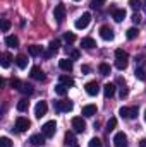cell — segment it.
<instances>
[{
	"mask_svg": "<svg viewBox=\"0 0 146 147\" xmlns=\"http://www.w3.org/2000/svg\"><path fill=\"white\" fill-rule=\"evenodd\" d=\"M93 115H96V106L95 105L83 106V116H93Z\"/></svg>",
	"mask_w": 146,
	"mask_h": 147,
	"instance_id": "obj_17",
	"label": "cell"
},
{
	"mask_svg": "<svg viewBox=\"0 0 146 147\" xmlns=\"http://www.w3.org/2000/svg\"><path fill=\"white\" fill-rule=\"evenodd\" d=\"M119 115H120L122 118H129V108H126V106H122V108L119 110Z\"/></svg>",
	"mask_w": 146,
	"mask_h": 147,
	"instance_id": "obj_41",
	"label": "cell"
},
{
	"mask_svg": "<svg viewBox=\"0 0 146 147\" xmlns=\"http://www.w3.org/2000/svg\"><path fill=\"white\" fill-rule=\"evenodd\" d=\"M19 91H21L23 94H28V96L35 92V89H33V86H31V84H28V82H23V84H21V89H19Z\"/></svg>",
	"mask_w": 146,
	"mask_h": 147,
	"instance_id": "obj_21",
	"label": "cell"
},
{
	"mask_svg": "<svg viewBox=\"0 0 146 147\" xmlns=\"http://www.w3.org/2000/svg\"><path fill=\"white\" fill-rule=\"evenodd\" d=\"M81 46H83V48H86V50H91V48H95V46H96V43H95V39H93V38H83V39H81Z\"/></svg>",
	"mask_w": 146,
	"mask_h": 147,
	"instance_id": "obj_15",
	"label": "cell"
},
{
	"mask_svg": "<svg viewBox=\"0 0 146 147\" xmlns=\"http://www.w3.org/2000/svg\"><path fill=\"white\" fill-rule=\"evenodd\" d=\"M21 84H23V82H21L19 79H12V80H10V86H12L14 89H17V91L21 89Z\"/></svg>",
	"mask_w": 146,
	"mask_h": 147,
	"instance_id": "obj_39",
	"label": "cell"
},
{
	"mask_svg": "<svg viewBox=\"0 0 146 147\" xmlns=\"http://www.w3.org/2000/svg\"><path fill=\"white\" fill-rule=\"evenodd\" d=\"M59 67L62 69V70H65V72H71L72 70V60L71 58H62V60H59Z\"/></svg>",
	"mask_w": 146,
	"mask_h": 147,
	"instance_id": "obj_13",
	"label": "cell"
},
{
	"mask_svg": "<svg viewBox=\"0 0 146 147\" xmlns=\"http://www.w3.org/2000/svg\"><path fill=\"white\" fill-rule=\"evenodd\" d=\"M129 5H131L134 10H139V9H141V0H129Z\"/></svg>",
	"mask_w": 146,
	"mask_h": 147,
	"instance_id": "obj_37",
	"label": "cell"
},
{
	"mask_svg": "<svg viewBox=\"0 0 146 147\" xmlns=\"http://www.w3.org/2000/svg\"><path fill=\"white\" fill-rule=\"evenodd\" d=\"M100 36L103 38L105 41H112L113 39V31L110 29L108 26H102L100 28Z\"/></svg>",
	"mask_w": 146,
	"mask_h": 147,
	"instance_id": "obj_11",
	"label": "cell"
},
{
	"mask_svg": "<svg viewBox=\"0 0 146 147\" xmlns=\"http://www.w3.org/2000/svg\"><path fill=\"white\" fill-rule=\"evenodd\" d=\"M71 58H72V60H77V58H79V51H77V50H72V51H71Z\"/></svg>",
	"mask_w": 146,
	"mask_h": 147,
	"instance_id": "obj_46",
	"label": "cell"
},
{
	"mask_svg": "<svg viewBox=\"0 0 146 147\" xmlns=\"http://www.w3.org/2000/svg\"><path fill=\"white\" fill-rule=\"evenodd\" d=\"M16 63H17L19 69H26V67H28V58H26L24 55H17V57H16Z\"/></svg>",
	"mask_w": 146,
	"mask_h": 147,
	"instance_id": "obj_20",
	"label": "cell"
},
{
	"mask_svg": "<svg viewBox=\"0 0 146 147\" xmlns=\"http://www.w3.org/2000/svg\"><path fill=\"white\" fill-rule=\"evenodd\" d=\"M5 43H7V46H10V48H17V46H19V38L17 36H7L5 38Z\"/></svg>",
	"mask_w": 146,
	"mask_h": 147,
	"instance_id": "obj_22",
	"label": "cell"
},
{
	"mask_svg": "<svg viewBox=\"0 0 146 147\" xmlns=\"http://www.w3.org/2000/svg\"><path fill=\"white\" fill-rule=\"evenodd\" d=\"M29 125H31V121H29L28 118H24V116H17V118H16V125H14V128H16V132H26V130L29 128Z\"/></svg>",
	"mask_w": 146,
	"mask_h": 147,
	"instance_id": "obj_3",
	"label": "cell"
},
{
	"mask_svg": "<svg viewBox=\"0 0 146 147\" xmlns=\"http://www.w3.org/2000/svg\"><path fill=\"white\" fill-rule=\"evenodd\" d=\"M145 121H146V111H145Z\"/></svg>",
	"mask_w": 146,
	"mask_h": 147,
	"instance_id": "obj_50",
	"label": "cell"
},
{
	"mask_svg": "<svg viewBox=\"0 0 146 147\" xmlns=\"http://www.w3.org/2000/svg\"><path fill=\"white\" fill-rule=\"evenodd\" d=\"M89 70H91V69H89V65H83V67H81V72H83V74H89Z\"/></svg>",
	"mask_w": 146,
	"mask_h": 147,
	"instance_id": "obj_48",
	"label": "cell"
},
{
	"mask_svg": "<svg viewBox=\"0 0 146 147\" xmlns=\"http://www.w3.org/2000/svg\"><path fill=\"white\" fill-rule=\"evenodd\" d=\"M136 63H138V65L141 67V65L145 63V57H136Z\"/></svg>",
	"mask_w": 146,
	"mask_h": 147,
	"instance_id": "obj_47",
	"label": "cell"
},
{
	"mask_svg": "<svg viewBox=\"0 0 146 147\" xmlns=\"http://www.w3.org/2000/svg\"><path fill=\"white\" fill-rule=\"evenodd\" d=\"M105 2H107V0H91L89 5H91V9H102V7L105 5Z\"/></svg>",
	"mask_w": 146,
	"mask_h": 147,
	"instance_id": "obj_32",
	"label": "cell"
},
{
	"mask_svg": "<svg viewBox=\"0 0 146 147\" xmlns=\"http://www.w3.org/2000/svg\"><path fill=\"white\" fill-rule=\"evenodd\" d=\"M103 94H105V98H107V99H108V98H112V96L115 94V84L107 82V84L103 86Z\"/></svg>",
	"mask_w": 146,
	"mask_h": 147,
	"instance_id": "obj_14",
	"label": "cell"
},
{
	"mask_svg": "<svg viewBox=\"0 0 146 147\" xmlns=\"http://www.w3.org/2000/svg\"><path fill=\"white\" fill-rule=\"evenodd\" d=\"M53 17H55V21L57 22H62L64 19H65V5H57L55 7V10H53Z\"/></svg>",
	"mask_w": 146,
	"mask_h": 147,
	"instance_id": "obj_7",
	"label": "cell"
},
{
	"mask_svg": "<svg viewBox=\"0 0 146 147\" xmlns=\"http://www.w3.org/2000/svg\"><path fill=\"white\" fill-rule=\"evenodd\" d=\"M28 51H29L31 57H40V55H43V48L38 46V45H31V46L28 48Z\"/></svg>",
	"mask_w": 146,
	"mask_h": 147,
	"instance_id": "obj_18",
	"label": "cell"
},
{
	"mask_svg": "<svg viewBox=\"0 0 146 147\" xmlns=\"http://www.w3.org/2000/svg\"><path fill=\"white\" fill-rule=\"evenodd\" d=\"M64 39H65L67 43H72L74 39H76V36H74V33H65V34H64Z\"/></svg>",
	"mask_w": 146,
	"mask_h": 147,
	"instance_id": "obj_42",
	"label": "cell"
},
{
	"mask_svg": "<svg viewBox=\"0 0 146 147\" xmlns=\"http://www.w3.org/2000/svg\"><path fill=\"white\" fill-rule=\"evenodd\" d=\"M115 58H124V60H127L129 57H127V53H126L122 48H119V50H115Z\"/></svg>",
	"mask_w": 146,
	"mask_h": 147,
	"instance_id": "obj_33",
	"label": "cell"
},
{
	"mask_svg": "<svg viewBox=\"0 0 146 147\" xmlns=\"http://www.w3.org/2000/svg\"><path fill=\"white\" fill-rule=\"evenodd\" d=\"M31 77L36 79V80H43V79H45V74H43V70H41L40 67H33V69H31Z\"/></svg>",
	"mask_w": 146,
	"mask_h": 147,
	"instance_id": "obj_19",
	"label": "cell"
},
{
	"mask_svg": "<svg viewBox=\"0 0 146 147\" xmlns=\"http://www.w3.org/2000/svg\"><path fill=\"white\" fill-rule=\"evenodd\" d=\"M65 144L71 147H79L77 146V140H76V135H74V132H67L65 134Z\"/></svg>",
	"mask_w": 146,
	"mask_h": 147,
	"instance_id": "obj_16",
	"label": "cell"
},
{
	"mask_svg": "<svg viewBox=\"0 0 146 147\" xmlns=\"http://www.w3.org/2000/svg\"><path fill=\"white\" fill-rule=\"evenodd\" d=\"M115 127H117V118H110L108 121H107V128H105V130L110 134V132H112Z\"/></svg>",
	"mask_w": 146,
	"mask_h": 147,
	"instance_id": "obj_30",
	"label": "cell"
},
{
	"mask_svg": "<svg viewBox=\"0 0 146 147\" xmlns=\"http://www.w3.org/2000/svg\"><path fill=\"white\" fill-rule=\"evenodd\" d=\"M10 60H12V57H10L9 53H2V67H3V69H9Z\"/></svg>",
	"mask_w": 146,
	"mask_h": 147,
	"instance_id": "obj_25",
	"label": "cell"
},
{
	"mask_svg": "<svg viewBox=\"0 0 146 147\" xmlns=\"http://www.w3.org/2000/svg\"><path fill=\"white\" fill-rule=\"evenodd\" d=\"M119 96H120L122 99H124V98H127V96H129V89H127L126 86H122V87H120V92H119Z\"/></svg>",
	"mask_w": 146,
	"mask_h": 147,
	"instance_id": "obj_40",
	"label": "cell"
},
{
	"mask_svg": "<svg viewBox=\"0 0 146 147\" xmlns=\"http://www.w3.org/2000/svg\"><path fill=\"white\" fill-rule=\"evenodd\" d=\"M55 132H57V123H55V120H52V121H46V123L41 127V134H43L46 139L53 137V135H55Z\"/></svg>",
	"mask_w": 146,
	"mask_h": 147,
	"instance_id": "obj_2",
	"label": "cell"
},
{
	"mask_svg": "<svg viewBox=\"0 0 146 147\" xmlns=\"http://www.w3.org/2000/svg\"><path fill=\"white\" fill-rule=\"evenodd\" d=\"M59 46H60V41H59V39H53V41H50V50L57 51V50H59Z\"/></svg>",
	"mask_w": 146,
	"mask_h": 147,
	"instance_id": "obj_38",
	"label": "cell"
},
{
	"mask_svg": "<svg viewBox=\"0 0 146 147\" xmlns=\"http://www.w3.org/2000/svg\"><path fill=\"white\" fill-rule=\"evenodd\" d=\"M0 147H12V142L9 137H2L0 139Z\"/></svg>",
	"mask_w": 146,
	"mask_h": 147,
	"instance_id": "obj_35",
	"label": "cell"
},
{
	"mask_svg": "<svg viewBox=\"0 0 146 147\" xmlns=\"http://www.w3.org/2000/svg\"><path fill=\"white\" fill-rule=\"evenodd\" d=\"M98 70H100L102 75H110V65H108V63H100Z\"/></svg>",
	"mask_w": 146,
	"mask_h": 147,
	"instance_id": "obj_27",
	"label": "cell"
},
{
	"mask_svg": "<svg viewBox=\"0 0 146 147\" xmlns=\"http://www.w3.org/2000/svg\"><path fill=\"white\" fill-rule=\"evenodd\" d=\"M115 67H117L119 70H124V69L127 67V60H124V58H117V60H115Z\"/></svg>",
	"mask_w": 146,
	"mask_h": 147,
	"instance_id": "obj_29",
	"label": "cell"
},
{
	"mask_svg": "<svg viewBox=\"0 0 146 147\" xmlns=\"http://www.w3.org/2000/svg\"><path fill=\"white\" fill-rule=\"evenodd\" d=\"M89 147H103V144H102V140H100L98 137H93V139L89 140Z\"/></svg>",
	"mask_w": 146,
	"mask_h": 147,
	"instance_id": "obj_34",
	"label": "cell"
},
{
	"mask_svg": "<svg viewBox=\"0 0 146 147\" xmlns=\"http://www.w3.org/2000/svg\"><path fill=\"white\" fill-rule=\"evenodd\" d=\"M74 2H79V0H74Z\"/></svg>",
	"mask_w": 146,
	"mask_h": 147,
	"instance_id": "obj_51",
	"label": "cell"
},
{
	"mask_svg": "<svg viewBox=\"0 0 146 147\" xmlns=\"http://www.w3.org/2000/svg\"><path fill=\"white\" fill-rule=\"evenodd\" d=\"M71 123H72L74 132H84V130H86V121H84L83 116H74Z\"/></svg>",
	"mask_w": 146,
	"mask_h": 147,
	"instance_id": "obj_5",
	"label": "cell"
},
{
	"mask_svg": "<svg viewBox=\"0 0 146 147\" xmlns=\"http://www.w3.org/2000/svg\"><path fill=\"white\" fill-rule=\"evenodd\" d=\"M134 75H136V79H139V80H143V82L146 80V72L143 70V69H141V67H138V69H136Z\"/></svg>",
	"mask_w": 146,
	"mask_h": 147,
	"instance_id": "obj_28",
	"label": "cell"
},
{
	"mask_svg": "<svg viewBox=\"0 0 146 147\" xmlns=\"http://www.w3.org/2000/svg\"><path fill=\"white\" fill-rule=\"evenodd\" d=\"M53 55H55V51H53V50H48V51H43V57H45V58H50V57H53Z\"/></svg>",
	"mask_w": 146,
	"mask_h": 147,
	"instance_id": "obj_45",
	"label": "cell"
},
{
	"mask_svg": "<svg viewBox=\"0 0 146 147\" xmlns=\"http://www.w3.org/2000/svg\"><path fill=\"white\" fill-rule=\"evenodd\" d=\"M84 89H86V92H88L89 96H96V94L100 92V84H98L96 80H91V82H88V84L84 86Z\"/></svg>",
	"mask_w": 146,
	"mask_h": 147,
	"instance_id": "obj_6",
	"label": "cell"
},
{
	"mask_svg": "<svg viewBox=\"0 0 146 147\" xmlns=\"http://www.w3.org/2000/svg\"><path fill=\"white\" fill-rule=\"evenodd\" d=\"M28 108H29V101H28L26 98H23V99L17 103V110L19 111H28Z\"/></svg>",
	"mask_w": 146,
	"mask_h": 147,
	"instance_id": "obj_24",
	"label": "cell"
},
{
	"mask_svg": "<svg viewBox=\"0 0 146 147\" xmlns=\"http://www.w3.org/2000/svg\"><path fill=\"white\" fill-rule=\"evenodd\" d=\"M138 34H139V31H138L136 28H129L126 36H127V39H136V38H138Z\"/></svg>",
	"mask_w": 146,
	"mask_h": 147,
	"instance_id": "obj_26",
	"label": "cell"
},
{
	"mask_svg": "<svg viewBox=\"0 0 146 147\" xmlns=\"http://www.w3.org/2000/svg\"><path fill=\"white\" fill-rule=\"evenodd\" d=\"M113 144H115V147H127V135L124 132H119L113 137Z\"/></svg>",
	"mask_w": 146,
	"mask_h": 147,
	"instance_id": "obj_8",
	"label": "cell"
},
{
	"mask_svg": "<svg viewBox=\"0 0 146 147\" xmlns=\"http://www.w3.org/2000/svg\"><path fill=\"white\" fill-rule=\"evenodd\" d=\"M45 135L43 134H35V135H31L29 137V142H31V146H36V147H40V146H43L45 144Z\"/></svg>",
	"mask_w": 146,
	"mask_h": 147,
	"instance_id": "obj_10",
	"label": "cell"
},
{
	"mask_svg": "<svg viewBox=\"0 0 146 147\" xmlns=\"http://www.w3.org/2000/svg\"><path fill=\"white\" fill-rule=\"evenodd\" d=\"M89 22H91V14H89V12H84V14L76 21V29H86Z\"/></svg>",
	"mask_w": 146,
	"mask_h": 147,
	"instance_id": "obj_4",
	"label": "cell"
},
{
	"mask_svg": "<svg viewBox=\"0 0 146 147\" xmlns=\"http://www.w3.org/2000/svg\"><path fill=\"white\" fill-rule=\"evenodd\" d=\"M46 111H48V105H46L45 101H40L36 105V108H35V116H36V118H41V116L46 115Z\"/></svg>",
	"mask_w": 146,
	"mask_h": 147,
	"instance_id": "obj_9",
	"label": "cell"
},
{
	"mask_svg": "<svg viewBox=\"0 0 146 147\" xmlns=\"http://www.w3.org/2000/svg\"><path fill=\"white\" fill-rule=\"evenodd\" d=\"M55 92H57L59 96H65V94H67V89H65L64 84H59V86H55Z\"/></svg>",
	"mask_w": 146,
	"mask_h": 147,
	"instance_id": "obj_31",
	"label": "cell"
},
{
	"mask_svg": "<svg viewBox=\"0 0 146 147\" xmlns=\"http://www.w3.org/2000/svg\"><path fill=\"white\" fill-rule=\"evenodd\" d=\"M134 118H138V106L129 108V120H134Z\"/></svg>",
	"mask_w": 146,
	"mask_h": 147,
	"instance_id": "obj_36",
	"label": "cell"
},
{
	"mask_svg": "<svg viewBox=\"0 0 146 147\" xmlns=\"http://www.w3.org/2000/svg\"><path fill=\"white\" fill-rule=\"evenodd\" d=\"M9 29H10V22H9V21H3V22H2V31L7 33Z\"/></svg>",
	"mask_w": 146,
	"mask_h": 147,
	"instance_id": "obj_43",
	"label": "cell"
},
{
	"mask_svg": "<svg viewBox=\"0 0 146 147\" xmlns=\"http://www.w3.org/2000/svg\"><path fill=\"white\" fill-rule=\"evenodd\" d=\"M132 22H134V24H139V22H141V16H139V14H134V16H132Z\"/></svg>",
	"mask_w": 146,
	"mask_h": 147,
	"instance_id": "obj_44",
	"label": "cell"
},
{
	"mask_svg": "<svg viewBox=\"0 0 146 147\" xmlns=\"http://www.w3.org/2000/svg\"><path fill=\"white\" fill-rule=\"evenodd\" d=\"M53 108L59 113H69L74 108V105H72V101H69V99H62V101H55Z\"/></svg>",
	"mask_w": 146,
	"mask_h": 147,
	"instance_id": "obj_1",
	"label": "cell"
},
{
	"mask_svg": "<svg viewBox=\"0 0 146 147\" xmlns=\"http://www.w3.org/2000/svg\"><path fill=\"white\" fill-rule=\"evenodd\" d=\"M60 84H64L65 87H72L74 79L71 77V75H60Z\"/></svg>",
	"mask_w": 146,
	"mask_h": 147,
	"instance_id": "obj_23",
	"label": "cell"
},
{
	"mask_svg": "<svg viewBox=\"0 0 146 147\" xmlns=\"http://www.w3.org/2000/svg\"><path fill=\"white\" fill-rule=\"evenodd\" d=\"M112 14H113V19H115L117 22H122V21L126 19V10H124V9H115V7H112Z\"/></svg>",
	"mask_w": 146,
	"mask_h": 147,
	"instance_id": "obj_12",
	"label": "cell"
},
{
	"mask_svg": "<svg viewBox=\"0 0 146 147\" xmlns=\"http://www.w3.org/2000/svg\"><path fill=\"white\" fill-rule=\"evenodd\" d=\"M139 147H146V139H141L139 140Z\"/></svg>",
	"mask_w": 146,
	"mask_h": 147,
	"instance_id": "obj_49",
	"label": "cell"
}]
</instances>
